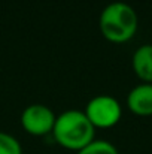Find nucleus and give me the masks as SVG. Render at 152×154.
<instances>
[{
  "mask_svg": "<svg viewBox=\"0 0 152 154\" xmlns=\"http://www.w3.org/2000/svg\"><path fill=\"white\" fill-rule=\"evenodd\" d=\"M139 18L128 3L112 2L100 14L101 35L113 44H124L130 41L137 30Z\"/></svg>",
  "mask_w": 152,
  "mask_h": 154,
  "instance_id": "2",
  "label": "nucleus"
},
{
  "mask_svg": "<svg viewBox=\"0 0 152 154\" xmlns=\"http://www.w3.org/2000/svg\"><path fill=\"white\" fill-rule=\"evenodd\" d=\"M76 154H119V153H118L116 147L113 144H110L109 141L94 139L91 144H88L85 148H82Z\"/></svg>",
  "mask_w": 152,
  "mask_h": 154,
  "instance_id": "7",
  "label": "nucleus"
},
{
  "mask_svg": "<svg viewBox=\"0 0 152 154\" xmlns=\"http://www.w3.org/2000/svg\"><path fill=\"white\" fill-rule=\"evenodd\" d=\"M96 127L90 123L84 111L67 109L57 115L52 129V136L63 148L81 151L94 141Z\"/></svg>",
  "mask_w": 152,
  "mask_h": 154,
  "instance_id": "1",
  "label": "nucleus"
},
{
  "mask_svg": "<svg viewBox=\"0 0 152 154\" xmlns=\"http://www.w3.org/2000/svg\"><path fill=\"white\" fill-rule=\"evenodd\" d=\"M84 112L96 129H109L121 120L122 108L113 96L100 94L87 103Z\"/></svg>",
  "mask_w": 152,
  "mask_h": 154,
  "instance_id": "3",
  "label": "nucleus"
},
{
  "mask_svg": "<svg viewBox=\"0 0 152 154\" xmlns=\"http://www.w3.org/2000/svg\"><path fill=\"white\" fill-rule=\"evenodd\" d=\"M0 154H22V147L15 136L0 132Z\"/></svg>",
  "mask_w": 152,
  "mask_h": 154,
  "instance_id": "8",
  "label": "nucleus"
},
{
  "mask_svg": "<svg viewBox=\"0 0 152 154\" xmlns=\"http://www.w3.org/2000/svg\"><path fill=\"white\" fill-rule=\"evenodd\" d=\"M55 118H57V115L52 112L51 108L40 105V103H34V105L27 106L22 111L21 126L30 135L43 136V135L52 133Z\"/></svg>",
  "mask_w": 152,
  "mask_h": 154,
  "instance_id": "4",
  "label": "nucleus"
},
{
  "mask_svg": "<svg viewBox=\"0 0 152 154\" xmlns=\"http://www.w3.org/2000/svg\"><path fill=\"white\" fill-rule=\"evenodd\" d=\"M127 106L136 115H152V82L134 85L127 96Z\"/></svg>",
  "mask_w": 152,
  "mask_h": 154,
  "instance_id": "5",
  "label": "nucleus"
},
{
  "mask_svg": "<svg viewBox=\"0 0 152 154\" xmlns=\"http://www.w3.org/2000/svg\"><path fill=\"white\" fill-rule=\"evenodd\" d=\"M131 64L136 75L143 82H152V44L136 48L131 57Z\"/></svg>",
  "mask_w": 152,
  "mask_h": 154,
  "instance_id": "6",
  "label": "nucleus"
}]
</instances>
